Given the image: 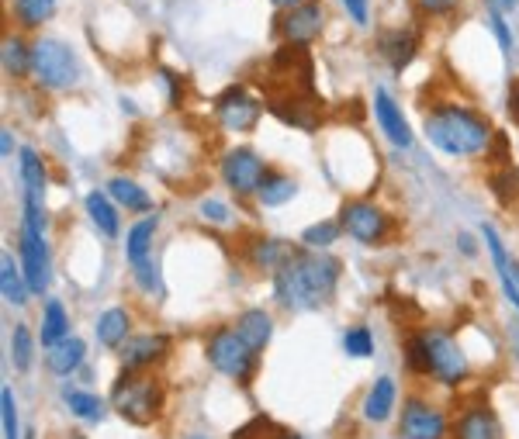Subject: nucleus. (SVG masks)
I'll return each mask as SVG.
<instances>
[{
    "label": "nucleus",
    "instance_id": "f257e3e1",
    "mask_svg": "<svg viewBox=\"0 0 519 439\" xmlns=\"http://www.w3.org/2000/svg\"><path fill=\"white\" fill-rule=\"evenodd\" d=\"M340 260L326 249H312V253H295L281 270L274 274V294L284 308L295 312H312V308L329 305L340 284Z\"/></svg>",
    "mask_w": 519,
    "mask_h": 439
},
{
    "label": "nucleus",
    "instance_id": "f03ea898",
    "mask_svg": "<svg viewBox=\"0 0 519 439\" xmlns=\"http://www.w3.org/2000/svg\"><path fill=\"white\" fill-rule=\"evenodd\" d=\"M426 139L433 142L440 153L447 156H481L492 149L495 132L488 118H481L471 108H457V104H443L426 115Z\"/></svg>",
    "mask_w": 519,
    "mask_h": 439
},
{
    "label": "nucleus",
    "instance_id": "7ed1b4c3",
    "mask_svg": "<svg viewBox=\"0 0 519 439\" xmlns=\"http://www.w3.org/2000/svg\"><path fill=\"white\" fill-rule=\"evenodd\" d=\"M111 408L135 426H149L163 412V384L149 370H122L111 388Z\"/></svg>",
    "mask_w": 519,
    "mask_h": 439
},
{
    "label": "nucleus",
    "instance_id": "20e7f679",
    "mask_svg": "<svg viewBox=\"0 0 519 439\" xmlns=\"http://www.w3.org/2000/svg\"><path fill=\"white\" fill-rule=\"evenodd\" d=\"M32 70L45 90H66L80 80L77 52L59 39H39L32 45Z\"/></svg>",
    "mask_w": 519,
    "mask_h": 439
},
{
    "label": "nucleus",
    "instance_id": "39448f33",
    "mask_svg": "<svg viewBox=\"0 0 519 439\" xmlns=\"http://www.w3.org/2000/svg\"><path fill=\"white\" fill-rule=\"evenodd\" d=\"M205 353L218 374L232 377V381L246 384L253 377V370H257V353L239 339L236 329H215L212 336H208Z\"/></svg>",
    "mask_w": 519,
    "mask_h": 439
},
{
    "label": "nucleus",
    "instance_id": "423d86ee",
    "mask_svg": "<svg viewBox=\"0 0 519 439\" xmlns=\"http://www.w3.org/2000/svg\"><path fill=\"white\" fill-rule=\"evenodd\" d=\"M267 108L284 125L302 128V132H315L322 121V97L315 90H277V94H267Z\"/></svg>",
    "mask_w": 519,
    "mask_h": 439
},
{
    "label": "nucleus",
    "instance_id": "0eeeda50",
    "mask_svg": "<svg viewBox=\"0 0 519 439\" xmlns=\"http://www.w3.org/2000/svg\"><path fill=\"white\" fill-rule=\"evenodd\" d=\"M419 336H423V346L426 353H430V374L436 381L454 388V384H461L464 377H468V360H464L461 346H457L447 332L430 329V332H419Z\"/></svg>",
    "mask_w": 519,
    "mask_h": 439
},
{
    "label": "nucleus",
    "instance_id": "6e6552de",
    "mask_svg": "<svg viewBox=\"0 0 519 439\" xmlns=\"http://www.w3.org/2000/svg\"><path fill=\"white\" fill-rule=\"evenodd\" d=\"M340 225L346 236L364 242V246H374V242H381L388 236L391 218L371 201H346L340 208Z\"/></svg>",
    "mask_w": 519,
    "mask_h": 439
},
{
    "label": "nucleus",
    "instance_id": "1a4fd4ad",
    "mask_svg": "<svg viewBox=\"0 0 519 439\" xmlns=\"http://www.w3.org/2000/svg\"><path fill=\"white\" fill-rule=\"evenodd\" d=\"M267 177V166H263L260 153L250 146H236L222 156V180L229 184V191L236 194H257L260 180Z\"/></svg>",
    "mask_w": 519,
    "mask_h": 439
},
{
    "label": "nucleus",
    "instance_id": "9d476101",
    "mask_svg": "<svg viewBox=\"0 0 519 439\" xmlns=\"http://www.w3.org/2000/svg\"><path fill=\"white\" fill-rule=\"evenodd\" d=\"M215 115L222 121V128H229V132H253L263 115V104L257 97H250L246 87H229L218 97Z\"/></svg>",
    "mask_w": 519,
    "mask_h": 439
},
{
    "label": "nucleus",
    "instance_id": "9b49d317",
    "mask_svg": "<svg viewBox=\"0 0 519 439\" xmlns=\"http://www.w3.org/2000/svg\"><path fill=\"white\" fill-rule=\"evenodd\" d=\"M398 436L402 439H443L447 436V419H443V412H436L430 401L409 398L402 405Z\"/></svg>",
    "mask_w": 519,
    "mask_h": 439
},
{
    "label": "nucleus",
    "instance_id": "f8f14e48",
    "mask_svg": "<svg viewBox=\"0 0 519 439\" xmlns=\"http://www.w3.org/2000/svg\"><path fill=\"white\" fill-rule=\"evenodd\" d=\"M167 353H170V336H163V332H139V336H129L118 346L122 370H149Z\"/></svg>",
    "mask_w": 519,
    "mask_h": 439
},
{
    "label": "nucleus",
    "instance_id": "ddd939ff",
    "mask_svg": "<svg viewBox=\"0 0 519 439\" xmlns=\"http://www.w3.org/2000/svg\"><path fill=\"white\" fill-rule=\"evenodd\" d=\"M21 270L32 287V294H45L49 287V249H45V236L32 229H21Z\"/></svg>",
    "mask_w": 519,
    "mask_h": 439
},
{
    "label": "nucleus",
    "instance_id": "4468645a",
    "mask_svg": "<svg viewBox=\"0 0 519 439\" xmlns=\"http://www.w3.org/2000/svg\"><path fill=\"white\" fill-rule=\"evenodd\" d=\"M277 28H281L284 42H291V45H308L312 39H319V32H322L319 0H305V4H298V7H288V14H284Z\"/></svg>",
    "mask_w": 519,
    "mask_h": 439
},
{
    "label": "nucleus",
    "instance_id": "2eb2a0df",
    "mask_svg": "<svg viewBox=\"0 0 519 439\" xmlns=\"http://www.w3.org/2000/svg\"><path fill=\"white\" fill-rule=\"evenodd\" d=\"M416 49H419V32H416V28H391V32L381 35V42H378V52L385 56V63L395 73H402L405 66L412 63Z\"/></svg>",
    "mask_w": 519,
    "mask_h": 439
},
{
    "label": "nucleus",
    "instance_id": "dca6fc26",
    "mask_svg": "<svg viewBox=\"0 0 519 439\" xmlns=\"http://www.w3.org/2000/svg\"><path fill=\"white\" fill-rule=\"evenodd\" d=\"M454 439H506V433H502V422L495 419L492 408H468L457 419Z\"/></svg>",
    "mask_w": 519,
    "mask_h": 439
},
{
    "label": "nucleus",
    "instance_id": "f3484780",
    "mask_svg": "<svg viewBox=\"0 0 519 439\" xmlns=\"http://www.w3.org/2000/svg\"><path fill=\"white\" fill-rule=\"evenodd\" d=\"M374 115H378L381 128H385V135H388L391 142H395V146H402V149L412 146V128H409V121L402 118L398 104L391 101L385 90H378V94H374Z\"/></svg>",
    "mask_w": 519,
    "mask_h": 439
},
{
    "label": "nucleus",
    "instance_id": "a211bd4d",
    "mask_svg": "<svg viewBox=\"0 0 519 439\" xmlns=\"http://www.w3.org/2000/svg\"><path fill=\"white\" fill-rule=\"evenodd\" d=\"M232 329L239 332V339H243L246 346H250L253 353H260L263 346L270 343V332H274V319H270L263 308H250V312H243L236 319Z\"/></svg>",
    "mask_w": 519,
    "mask_h": 439
},
{
    "label": "nucleus",
    "instance_id": "6ab92c4d",
    "mask_svg": "<svg viewBox=\"0 0 519 439\" xmlns=\"http://www.w3.org/2000/svg\"><path fill=\"white\" fill-rule=\"evenodd\" d=\"M84 357H87V343H84V339L66 336V339H59L56 346H49V357H45V367H49L52 374L66 377V374H73V370H80V363H84Z\"/></svg>",
    "mask_w": 519,
    "mask_h": 439
},
{
    "label": "nucleus",
    "instance_id": "aec40b11",
    "mask_svg": "<svg viewBox=\"0 0 519 439\" xmlns=\"http://www.w3.org/2000/svg\"><path fill=\"white\" fill-rule=\"evenodd\" d=\"M129 332H132V315L125 312V308H108V312L97 319V343L101 346L118 350V346L129 339Z\"/></svg>",
    "mask_w": 519,
    "mask_h": 439
},
{
    "label": "nucleus",
    "instance_id": "412c9836",
    "mask_svg": "<svg viewBox=\"0 0 519 439\" xmlns=\"http://www.w3.org/2000/svg\"><path fill=\"white\" fill-rule=\"evenodd\" d=\"M391 408H395V381H391V377H378L364 398V419L367 422H388Z\"/></svg>",
    "mask_w": 519,
    "mask_h": 439
},
{
    "label": "nucleus",
    "instance_id": "4be33fe9",
    "mask_svg": "<svg viewBox=\"0 0 519 439\" xmlns=\"http://www.w3.org/2000/svg\"><path fill=\"white\" fill-rule=\"evenodd\" d=\"M84 204H87L90 222H94L108 239H115L118 232H122V225H118V211H115V204H111L108 191H90Z\"/></svg>",
    "mask_w": 519,
    "mask_h": 439
},
{
    "label": "nucleus",
    "instance_id": "5701e85b",
    "mask_svg": "<svg viewBox=\"0 0 519 439\" xmlns=\"http://www.w3.org/2000/svg\"><path fill=\"white\" fill-rule=\"evenodd\" d=\"M295 194H298V184L288 177V173L267 170V177L260 180V187H257V194H253V198H257L263 208H277V204L291 201Z\"/></svg>",
    "mask_w": 519,
    "mask_h": 439
},
{
    "label": "nucleus",
    "instance_id": "b1692460",
    "mask_svg": "<svg viewBox=\"0 0 519 439\" xmlns=\"http://www.w3.org/2000/svg\"><path fill=\"white\" fill-rule=\"evenodd\" d=\"M0 291H4V298H7V305H14V308H21L28 301V280H25V270H18L14 267V256L11 253H4L0 256Z\"/></svg>",
    "mask_w": 519,
    "mask_h": 439
},
{
    "label": "nucleus",
    "instance_id": "393cba45",
    "mask_svg": "<svg viewBox=\"0 0 519 439\" xmlns=\"http://www.w3.org/2000/svg\"><path fill=\"white\" fill-rule=\"evenodd\" d=\"M156 215H146L142 222H135L125 236V256H129L132 267H139L142 260H149V249H153V236H156Z\"/></svg>",
    "mask_w": 519,
    "mask_h": 439
},
{
    "label": "nucleus",
    "instance_id": "a878e982",
    "mask_svg": "<svg viewBox=\"0 0 519 439\" xmlns=\"http://www.w3.org/2000/svg\"><path fill=\"white\" fill-rule=\"evenodd\" d=\"M295 253L298 249L291 246V242H284V239H260L257 246H253V263H257L260 270L277 274V270H281Z\"/></svg>",
    "mask_w": 519,
    "mask_h": 439
},
{
    "label": "nucleus",
    "instance_id": "bb28decb",
    "mask_svg": "<svg viewBox=\"0 0 519 439\" xmlns=\"http://www.w3.org/2000/svg\"><path fill=\"white\" fill-rule=\"evenodd\" d=\"M108 194H111V201L122 204L125 211H149L153 208V198H149V194L129 177H111L108 180Z\"/></svg>",
    "mask_w": 519,
    "mask_h": 439
},
{
    "label": "nucleus",
    "instance_id": "cd10ccee",
    "mask_svg": "<svg viewBox=\"0 0 519 439\" xmlns=\"http://www.w3.org/2000/svg\"><path fill=\"white\" fill-rule=\"evenodd\" d=\"M488 184H492V191H495V198H499V204H506V208H519V173H516L513 163L502 160L492 170Z\"/></svg>",
    "mask_w": 519,
    "mask_h": 439
},
{
    "label": "nucleus",
    "instance_id": "c85d7f7f",
    "mask_svg": "<svg viewBox=\"0 0 519 439\" xmlns=\"http://www.w3.org/2000/svg\"><path fill=\"white\" fill-rule=\"evenodd\" d=\"M21 184H25V198L42 201L45 194V163L35 149H21Z\"/></svg>",
    "mask_w": 519,
    "mask_h": 439
},
{
    "label": "nucleus",
    "instance_id": "c756f323",
    "mask_svg": "<svg viewBox=\"0 0 519 439\" xmlns=\"http://www.w3.org/2000/svg\"><path fill=\"white\" fill-rule=\"evenodd\" d=\"M66 336H70V319H66V312L59 301H49L42 312V329H39L42 346L49 350V346H56L59 339H66Z\"/></svg>",
    "mask_w": 519,
    "mask_h": 439
},
{
    "label": "nucleus",
    "instance_id": "7c9ffc66",
    "mask_svg": "<svg viewBox=\"0 0 519 439\" xmlns=\"http://www.w3.org/2000/svg\"><path fill=\"white\" fill-rule=\"evenodd\" d=\"M59 0H14V18L25 28H39L56 14Z\"/></svg>",
    "mask_w": 519,
    "mask_h": 439
},
{
    "label": "nucleus",
    "instance_id": "2f4dec72",
    "mask_svg": "<svg viewBox=\"0 0 519 439\" xmlns=\"http://www.w3.org/2000/svg\"><path fill=\"white\" fill-rule=\"evenodd\" d=\"M63 401L70 405L73 415H80V419H87V422H101L104 419V401L97 398V395H90V391L66 388L63 391Z\"/></svg>",
    "mask_w": 519,
    "mask_h": 439
},
{
    "label": "nucleus",
    "instance_id": "473e14b6",
    "mask_svg": "<svg viewBox=\"0 0 519 439\" xmlns=\"http://www.w3.org/2000/svg\"><path fill=\"white\" fill-rule=\"evenodd\" d=\"M4 70L11 73V77H28V70H32V49L25 45V39H18V35H7L4 39Z\"/></svg>",
    "mask_w": 519,
    "mask_h": 439
},
{
    "label": "nucleus",
    "instance_id": "72a5a7b5",
    "mask_svg": "<svg viewBox=\"0 0 519 439\" xmlns=\"http://www.w3.org/2000/svg\"><path fill=\"white\" fill-rule=\"evenodd\" d=\"M32 353H35V343H32V332L25 329V325H14V336H11V360L14 367L25 374L28 367H32Z\"/></svg>",
    "mask_w": 519,
    "mask_h": 439
},
{
    "label": "nucleus",
    "instance_id": "f704fd0d",
    "mask_svg": "<svg viewBox=\"0 0 519 439\" xmlns=\"http://www.w3.org/2000/svg\"><path fill=\"white\" fill-rule=\"evenodd\" d=\"M343 225L336 222H319V225H308V229L302 232V242L308 249H329L336 239H340Z\"/></svg>",
    "mask_w": 519,
    "mask_h": 439
},
{
    "label": "nucleus",
    "instance_id": "c9c22d12",
    "mask_svg": "<svg viewBox=\"0 0 519 439\" xmlns=\"http://www.w3.org/2000/svg\"><path fill=\"white\" fill-rule=\"evenodd\" d=\"M343 350L350 353V357H357V360H367L374 353L371 332H367L364 325H357V329H346L343 332Z\"/></svg>",
    "mask_w": 519,
    "mask_h": 439
},
{
    "label": "nucleus",
    "instance_id": "e433bc0d",
    "mask_svg": "<svg viewBox=\"0 0 519 439\" xmlns=\"http://www.w3.org/2000/svg\"><path fill=\"white\" fill-rule=\"evenodd\" d=\"M281 436H284V429L274 426L267 415H257V419H250L243 429L232 433V439H281Z\"/></svg>",
    "mask_w": 519,
    "mask_h": 439
},
{
    "label": "nucleus",
    "instance_id": "4c0bfd02",
    "mask_svg": "<svg viewBox=\"0 0 519 439\" xmlns=\"http://www.w3.org/2000/svg\"><path fill=\"white\" fill-rule=\"evenodd\" d=\"M0 412H4V439H21L18 433V405H14V391L0 388Z\"/></svg>",
    "mask_w": 519,
    "mask_h": 439
},
{
    "label": "nucleus",
    "instance_id": "58836bf2",
    "mask_svg": "<svg viewBox=\"0 0 519 439\" xmlns=\"http://www.w3.org/2000/svg\"><path fill=\"white\" fill-rule=\"evenodd\" d=\"M405 360H409V370H416V374H430V353L423 346V336H412L405 343Z\"/></svg>",
    "mask_w": 519,
    "mask_h": 439
},
{
    "label": "nucleus",
    "instance_id": "ea45409f",
    "mask_svg": "<svg viewBox=\"0 0 519 439\" xmlns=\"http://www.w3.org/2000/svg\"><path fill=\"white\" fill-rule=\"evenodd\" d=\"M135 277H139V287L142 291H160V267L153 260H142L135 267Z\"/></svg>",
    "mask_w": 519,
    "mask_h": 439
},
{
    "label": "nucleus",
    "instance_id": "a19ab883",
    "mask_svg": "<svg viewBox=\"0 0 519 439\" xmlns=\"http://www.w3.org/2000/svg\"><path fill=\"white\" fill-rule=\"evenodd\" d=\"M201 218H208L212 225H225L229 222V208H225L222 201L208 198V201H201Z\"/></svg>",
    "mask_w": 519,
    "mask_h": 439
},
{
    "label": "nucleus",
    "instance_id": "79ce46f5",
    "mask_svg": "<svg viewBox=\"0 0 519 439\" xmlns=\"http://www.w3.org/2000/svg\"><path fill=\"white\" fill-rule=\"evenodd\" d=\"M488 21H492V32H495V39H499L502 52L513 49V39H509V28H506V21H502V14L499 11H488Z\"/></svg>",
    "mask_w": 519,
    "mask_h": 439
},
{
    "label": "nucleus",
    "instance_id": "37998d69",
    "mask_svg": "<svg viewBox=\"0 0 519 439\" xmlns=\"http://www.w3.org/2000/svg\"><path fill=\"white\" fill-rule=\"evenodd\" d=\"M457 4H461V0H419V7H423L426 14H447L454 11Z\"/></svg>",
    "mask_w": 519,
    "mask_h": 439
},
{
    "label": "nucleus",
    "instance_id": "c03bdc74",
    "mask_svg": "<svg viewBox=\"0 0 519 439\" xmlns=\"http://www.w3.org/2000/svg\"><path fill=\"white\" fill-rule=\"evenodd\" d=\"M343 7L350 11V18L357 25H367V0H343Z\"/></svg>",
    "mask_w": 519,
    "mask_h": 439
},
{
    "label": "nucleus",
    "instance_id": "a18cd8bd",
    "mask_svg": "<svg viewBox=\"0 0 519 439\" xmlns=\"http://www.w3.org/2000/svg\"><path fill=\"white\" fill-rule=\"evenodd\" d=\"M488 4V11H499V14H506V11H513V7L519 4V0H485Z\"/></svg>",
    "mask_w": 519,
    "mask_h": 439
},
{
    "label": "nucleus",
    "instance_id": "49530a36",
    "mask_svg": "<svg viewBox=\"0 0 519 439\" xmlns=\"http://www.w3.org/2000/svg\"><path fill=\"white\" fill-rule=\"evenodd\" d=\"M509 115H513L516 125H519V83L513 87V94H509Z\"/></svg>",
    "mask_w": 519,
    "mask_h": 439
},
{
    "label": "nucleus",
    "instance_id": "de8ad7c7",
    "mask_svg": "<svg viewBox=\"0 0 519 439\" xmlns=\"http://www.w3.org/2000/svg\"><path fill=\"white\" fill-rule=\"evenodd\" d=\"M11 139H14V135L4 128V132H0V153H4V156H11Z\"/></svg>",
    "mask_w": 519,
    "mask_h": 439
},
{
    "label": "nucleus",
    "instance_id": "09e8293b",
    "mask_svg": "<svg viewBox=\"0 0 519 439\" xmlns=\"http://www.w3.org/2000/svg\"><path fill=\"white\" fill-rule=\"evenodd\" d=\"M509 346H513V350L519 353V322L509 325Z\"/></svg>",
    "mask_w": 519,
    "mask_h": 439
},
{
    "label": "nucleus",
    "instance_id": "8fccbe9b",
    "mask_svg": "<svg viewBox=\"0 0 519 439\" xmlns=\"http://www.w3.org/2000/svg\"><path fill=\"white\" fill-rule=\"evenodd\" d=\"M270 4H274V7H284V11H288V7H298V4H305V0H270Z\"/></svg>",
    "mask_w": 519,
    "mask_h": 439
},
{
    "label": "nucleus",
    "instance_id": "3c124183",
    "mask_svg": "<svg viewBox=\"0 0 519 439\" xmlns=\"http://www.w3.org/2000/svg\"><path fill=\"white\" fill-rule=\"evenodd\" d=\"M461 249H464V256H475V242H471L468 236H461Z\"/></svg>",
    "mask_w": 519,
    "mask_h": 439
},
{
    "label": "nucleus",
    "instance_id": "603ef678",
    "mask_svg": "<svg viewBox=\"0 0 519 439\" xmlns=\"http://www.w3.org/2000/svg\"><path fill=\"white\" fill-rule=\"evenodd\" d=\"M509 267H513V277H516V284H519V263L513 260V263H509Z\"/></svg>",
    "mask_w": 519,
    "mask_h": 439
},
{
    "label": "nucleus",
    "instance_id": "864d4df0",
    "mask_svg": "<svg viewBox=\"0 0 519 439\" xmlns=\"http://www.w3.org/2000/svg\"><path fill=\"white\" fill-rule=\"evenodd\" d=\"M281 439H302V436H298V433H288V429H284V436Z\"/></svg>",
    "mask_w": 519,
    "mask_h": 439
},
{
    "label": "nucleus",
    "instance_id": "5fc2aeb1",
    "mask_svg": "<svg viewBox=\"0 0 519 439\" xmlns=\"http://www.w3.org/2000/svg\"><path fill=\"white\" fill-rule=\"evenodd\" d=\"M191 439H198V436H191Z\"/></svg>",
    "mask_w": 519,
    "mask_h": 439
},
{
    "label": "nucleus",
    "instance_id": "6e6d98bb",
    "mask_svg": "<svg viewBox=\"0 0 519 439\" xmlns=\"http://www.w3.org/2000/svg\"><path fill=\"white\" fill-rule=\"evenodd\" d=\"M73 439H80V436H73Z\"/></svg>",
    "mask_w": 519,
    "mask_h": 439
}]
</instances>
